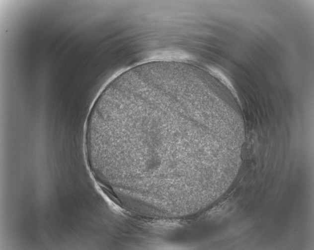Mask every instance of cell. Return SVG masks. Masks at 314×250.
Instances as JSON below:
<instances>
[{
    "instance_id": "obj_1",
    "label": "cell",
    "mask_w": 314,
    "mask_h": 250,
    "mask_svg": "<svg viewBox=\"0 0 314 250\" xmlns=\"http://www.w3.org/2000/svg\"><path fill=\"white\" fill-rule=\"evenodd\" d=\"M200 87L176 72L153 70L107 85L88 123L121 188H173L194 176L209 133Z\"/></svg>"
}]
</instances>
